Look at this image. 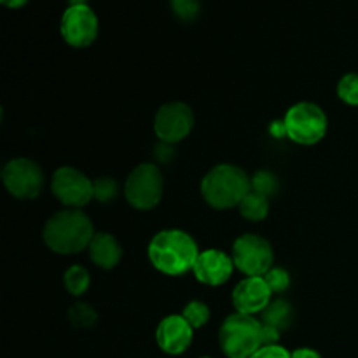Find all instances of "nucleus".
Wrapping results in <instances>:
<instances>
[{"label":"nucleus","instance_id":"f257e3e1","mask_svg":"<svg viewBox=\"0 0 358 358\" xmlns=\"http://www.w3.org/2000/svg\"><path fill=\"white\" fill-rule=\"evenodd\" d=\"M147 254L157 271L178 276L194 268L201 252L191 234L180 229H164L150 240Z\"/></svg>","mask_w":358,"mask_h":358},{"label":"nucleus","instance_id":"f03ea898","mask_svg":"<svg viewBox=\"0 0 358 358\" xmlns=\"http://www.w3.org/2000/svg\"><path fill=\"white\" fill-rule=\"evenodd\" d=\"M91 219L76 208L56 212L45 222L42 240L56 254H77L90 247L94 236Z\"/></svg>","mask_w":358,"mask_h":358},{"label":"nucleus","instance_id":"7ed1b4c3","mask_svg":"<svg viewBox=\"0 0 358 358\" xmlns=\"http://www.w3.org/2000/svg\"><path fill=\"white\" fill-rule=\"evenodd\" d=\"M250 191L252 178L234 164H217L205 175L201 182L203 198L215 210L240 206V203Z\"/></svg>","mask_w":358,"mask_h":358},{"label":"nucleus","instance_id":"20e7f679","mask_svg":"<svg viewBox=\"0 0 358 358\" xmlns=\"http://www.w3.org/2000/svg\"><path fill=\"white\" fill-rule=\"evenodd\" d=\"M222 352L229 358H250L262 346V324L250 315L233 313L219 331Z\"/></svg>","mask_w":358,"mask_h":358},{"label":"nucleus","instance_id":"39448f33","mask_svg":"<svg viewBox=\"0 0 358 358\" xmlns=\"http://www.w3.org/2000/svg\"><path fill=\"white\" fill-rule=\"evenodd\" d=\"M285 135L301 145H313L327 133V115L311 101H301L287 110L283 119Z\"/></svg>","mask_w":358,"mask_h":358},{"label":"nucleus","instance_id":"423d86ee","mask_svg":"<svg viewBox=\"0 0 358 358\" xmlns=\"http://www.w3.org/2000/svg\"><path fill=\"white\" fill-rule=\"evenodd\" d=\"M164 178L152 163H142L131 170L124 184V196L136 210H150L161 201Z\"/></svg>","mask_w":358,"mask_h":358},{"label":"nucleus","instance_id":"0eeeda50","mask_svg":"<svg viewBox=\"0 0 358 358\" xmlns=\"http://www.w3.org/2000/svg\"><path fill=\"white\" fill-rule=\"evenodd\" d=\"M234 268L247 276H264L273 266V248L259 234H243L233 243Z\"/></svg>","mask_w":358,"mask_h":358},{"label":"nucleus","instance_id":"6e6552de","mask_svg":"<svg viewBox=\"0 0 358 358\" xmlns=\"http://www.w3.org/2000/svg\"><path fill=\"white\" fill-rule=\"evenodd\" d=\"M2 182L14 198L34 199L44 187V173L35 161L14 157L3 164Z\"/></svg>","mask_w":358,"mask_h":358},{"label":"nucleus","instance_id":"1a4fd4ad","mask_svg":"<svg viewBox=\"0 0 358 358\" xmlns=\"http://www.w3.org/2000/svg\"><path fill=\"white\" fill-rule=\"evenodd\" d=\"M65 42L73 48H87L98 37V16L86 2H70L59 23Z\"/></svg>","mask_w":358,"mask_h":358},{"label":"nucleus","instance_id":"9d476101","mask_svg":"<svg viewBox=\"0 0 358 358\" xmlns=\"http://www.w3.org/2000/svg\"><path fill=\"white\" fill-rule=\"evenodd\" d=\"M51 191L69 208H83L94 198V182L80 170L62 166L52 173Z\"/></svg>","mask_w":358,"mask_h":358},{"label":"nucleus","instance_id":"9b49d317","mask_svg":"<svg viewBox=\"0 0 358 358\" xmlns=\"http://www.w3.org/2000/svg\"><path fill=\"white\" fill-rule=\"evenodd\" d=\"M194 114L191 107L182 101H170L157 110L154 117V133L164 143H177L191 133Z\"/></svg>","mask_w":358,"mask_h":358},{"label":"nucleus","instance_id":"f8f14e48","mask_svg":"<svg viewBox=\"0 0 358 358\" xmlns=\"http://www.w3.org/2000/svg\"><path fill=\"white\" fill-rule=\"evenodd\" d=\"M271 303V290L262 276H247L233 290V306L236 313L255 315L262 313Z\"/></svg>","mask_w":358,"mask_h":358},{"label":"nucleus","instance_id":"ddd939ff","mask_svg":"<svg viewBox=\"0 0 358 358\" xmlns=\"http://www.w3.org/2000/svg\"><path fill=\"white\" fill-rule=\"evenodd\" d=\"M192 331L182 315H170L163 318L156 329L157 346L168 355H180L191 346Z\"/></svg>","mask_w":358,"mask_h":358},{"label":"nucleus","instance_id":"4468645a","mask_svg":"<svg viewBox=\"0 0 358 358\" xmlns=\"http://www.w3.org/2000/svg\"><path fill=\"white\" fill-rule=\"evenodd\" d=\"M233 269L234 262L229 255H226L220 250H215V248H210V250L199 254L192 271H194L196 280H199L205 285L217 287L222 285V283H226L231 278Z\"/></svg>","mask_w":358,"mask_h":358},{"label":"nucleus","instance_id":"2eb2a0df","mask_svg":"<svg viewBox=\"0 0 358 358\" xmlns=\"http://www.w3.org/2000/svg\"><path fill=\"white\" fill-rule=\"evenodd\" d=\"M87 250H90L91 261L103 269L115 268L122 257L121 245H119L117 240L108 233L94 234Z\"/></svg>","mask_w":358,"mask_h":358},{"label":"nucleus","instance_id":"dca6fc26","mask_svg":"<svg viewBox=\"0 0 358 358\" xmlns=\"http://www.w3.org/2000/svg\"><path fill=\"white\" fill-rule=\"evenodd\" d=\"M262 318H261V324L262 325H268V327L276 329V331L282 332L283 329H287L292 322V306H290L289 301L285 299H276L271 301L268 304L264 311H262Z\"/></svg>","mask_w":358,"mask_h":358},{"label":"nucleus","instance_id":"f3484780","mask_svg":"<svg viewBox=\"0 0 358 358\" xmlns=\"http://www.w3.org/2000/svg\"><path fill=\"white\" fill-rule=\"evenodd\" d=\"M238 208H240V213L245 219L257 222V220L266 219V215H268L269 199L266 198V196L259 194V192L250 191L245 196V199L240 203Z\"/></svg>","mask_w":358,"mask_h":358},{"label":"nucleus","instance_id":"a211bd4d","mask_svg":"<svg viewBox=\"0 0 358 358\" xmlns=\"http://www.w3.org/2000/svg\"><path fill=\"white\" fill-rule=\"evenodd\" d=\"M90 282V273L83 266H70L65 271V275H63V283H65L66 292L72 294V296H80V294L86 292Z\"/></svg>","mask_w":358,"mask_h":358},{"label":"nucleus","instance_id":"6ab92c4d","mask_svg":"<svg viewBox=\"0 0 358 358\" xmlns=\"http://www.w3.org/2000/svg\"><path fill=\"white\" fill-rule=\"evenodd\" d=\"M70 324L73 327L86 329L94 325V322L98 320V313L94 311V308L87 303H76L73 306H70L69 313H66Z\"/></svg>","mask_w":358,"mask_h":358},{"label":"nucleus","instance_id":"aec40b11","mask_svg":"<svg viewBox=\"0 0 358 358\" xmlns=\"http://www.w3.org/2000/svg\"><path fill=\"white\" fill-rule=\"evenodd\" d=\"M182 317L187 320V324L191 325L192 329H199L208 322L210 310L205 303H201V301H191V303L184 308V311H182Z\"/></svg>","mask_w":358,"mask_h":358},{"label":"nucleus","instance_id":"412c9836","mask_svg":"<svg viewBox=\"0 0 358 358\" xmlns=\"http://www.w3.org/2000/svg\"><path fill=\"white\" fill-rule=\"evenodd\" d=\"M252 191L268 198V196L275 194L278 191V180H276V177L271 171L261 170L252 177Z\"/></svg>","mask_w":358,"mask_h":358},{"label":"nucleus","instance_id":"4be33fe9","mask_svg":"<svg viewBox=\"0 0 358 358\" xmlns=\"http://www.w3.org/2000/svg\"><path fill=\"white\" fill-rule=\"evenodd\" d=\"M338 96L345 103L358 105V73H346L338 84Z\"/></svg>","mask_w":358,"mask_h":358},{"label":"nucleus","instance_id":"5701e85b","mask_svg":"<svg viewBox=\"0 0 358 358\" xmlns=\"http://www.w3.org/2000/svg\"><path fill=\"white\" fill-rule=\"evenodd\" d=\"M262 278H264L266 285L269 287L271 294L273 292H276V294L285 292V290L289 289V285H290L289 273H287L285 269H282V268H271L268 273H266L264 276H262Z\"/></svg>","mask_w":358,"mask_h":358},{"label":"nucleus","instance_id":"b1692460","mask_svg":"<svg viewBox=\"0 0 358 358\" xmlns=\"http://www.w3.org/2000/svg\"><path fill=\"white\" fill-rule=\"evenodd\" d=\"M117 196V182L114 178L101 177L94 180V198L101 203H107Z\"/></svg>","mask_w":358,"mask_h":358},{"label":"nucleus","instance_id":"393cba45","mask_svg":"<svg viewBox=\"0 0 358 358\" xmlns=\"http://www.w3.org/2000/svg\"><path fill=\"white\" fill-rule=\"evenodd\" d=\"M171 7L182 20H192L199 13V3L194 0H175Z\"/></svg>","mask_w":358,"mask_h":358},{"label":"nucleus","instance_id":"a878e982","mask_svg":"<svg viewBox=\"0 0 358 358\" xmlns=\"http://www.w3.org/2000/svg\"><path fill=\"white\" fill-rule=\"evenodd\" d=\"M250 358H292V353L287 352L283 346L273 345V346H261V348H259Z\"/></svg>","mask_w":358,"mask_h":358},{"label":"nucleus","instance_id":"bb28decb","mask_svg":"<svg viewBox=\"0 0 358 358\" xmlns=\"http://www.w3.org/2000/svg\"><path fill=\"white\" fill-rule=\"evenodd\" d=\"M280 339V331L276 329L268 327V325H262V346H273L278 345Z\"/></svg>","mask_w":358,"mask_h":358},{"label":"nucleus","instance_id":"cd10ccee","mask_svg":"<svg viewBox=\"0 0 358 358\" xmlns=\"http://www.w3.org/2000/svg\"><path fill=\"white\" fill-rule=\"evenodd\" d=\"M292 358H324V357L311 348H297L296 352L292 353Z\"/></svg>","mask_w":358,"mask_h":358},{"label":"nucleus","instance_id":"c85d7f7f","mask_svg":"<svg viewBox=\"0 0 358 358\" xmlns=\"http://www.w3.org/2000/svg\"><path fill=\"white\" fill-rule=\"evenodd\" d=\"M6 6H10V7H20V6H24L27 2H3Z\"/></svg>","mask_w":358,"mask_h":358},{"label":"nucleus","instance_id":"c756f323","mask_svg":"<svg viewBox=\"0 0 358 358\" xmlns=\"http://www.w3.org/2000/svg\"><path fill=\"white\" fill-rule=\"evenodd\" d=\"M201 358H210V357H201Z\"/></svg>","mask_w":358,"mask_h":358}]
</instances>
